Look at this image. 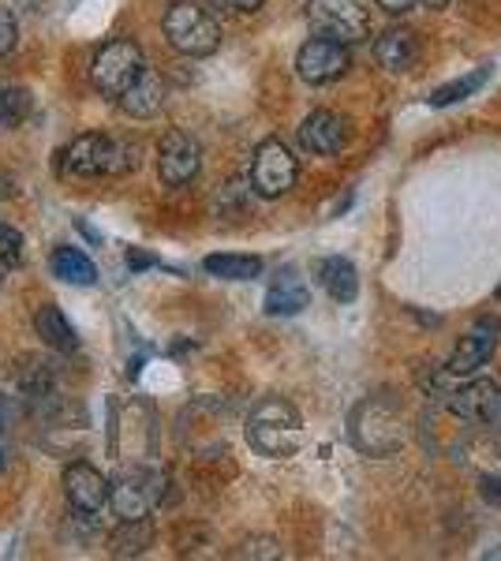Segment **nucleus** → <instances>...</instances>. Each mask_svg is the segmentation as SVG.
<instances>
[{
    "mask_svg": "<svg viewBox=\"0 0 501 561\" xmlns=\"http://www.w3.org/2000/svg\"><path fill=\"white\" fill-rule=\"evenodd\" d=\"M0 280H4V277H0Z\"/></svg>",
    "mask_w": 501,
    "mask_h": 561,
    "instance_id": "obj_34",
    "label": "nucleus"
},
{
    "mask_svg": "<svg viewBox=\"0 0 501 561\" xmlns=\"http://www.w3.org/2000/svg\"><path fill=\"white\" fill-rule=\"evenodd\" d=\"M203 169V153L198 142L184 131H166L158 142V176L166 187H184Z\"/></svg>",
    "mask_w": 501,
    "mask_h": 561,
    "instance_id": "obj_9",
    "label": "nucleus"
},
{
    "mask_svg": "<svg viewBox=\"0 0 501 561\" xmlns=\"http://www.w3.org/2000/svg\"><path fill=\"white\" fill-rule=\"evenodd\" d=\"M494 348H498V322L479 319V322L471 325V330L460 337V345H457V352L449 356V364H445V370H449L453 378L476 375L479 367H487V359L494 356Z\"/></svg>",
    "mask_w": 501,
    "mask_h": 561,
    "instance_id": "obj_11",
    "label": "nucleus"
},
{
    "mask_svg": "<svg viewBox=\"0 0 501 561\" xmlns=\"http://www.w3.org/2000/svg\"><path fill=\"white\" fill-rule=\"evenodd\" d=\"M490 79V68H476L471 76H464V79H453V83H445V87H439L431 94V105L434 108H445V105H457V102H464V98H471L476 90L487 83Z\"/></svg>",
    "mask_w": 501,
    "mask_h": 561,
    "instance_id": "obj_24",
    "label": "nucleus"
},
{
    "mask_svg": "<svg viewBox=\"0 0 501 561\" xmlns=\"http://www.w3.org/2000/svg\"><path fill=\"white\" fill-rule=\"evenodd\" d=\"M116 102H121L124 113L135 116V121H150V116L161 113V105H166V79L143 65V71L132 79V87H127Z\"/></svg>",
    "mask_w": 501,
    "mask_h": 561,
    "instance_id": "obj_15",
    "label": "nucleus"
},
{
    "mask_svg": "<svg viewBox=\"0 0 501 561\" xmlns=\"http://www.w3.org/2000/svg\"><path fill=\"white\" fill-rule=\"evenodd\" d=\"M349 65H352L349 49H344L341 42H333V38H311L296 57L299 79H304V83H315V87L341 79L344 71H349Z\"/></svg>",
    "mask_w": 501,
    "mask_h": 561,
    "instance_id": "obj_10",
    "label": "nucleus"
},
{
    "mask_svg": "<svg viewBox=\"0 0 501 561\" xmlns=\"http://www.w3.org/2000/svg\"><path fill=\"white\" fill-rule=\"evenodd\" d=\"M127 266H132V270H147V266H153V259L143 255V251H127Z\"/></svg>",
    "mask_w": 501,
    "mask_h": 561,
    "instance_id": "obj_31",
    "label": "nucleus"
},
{
    "mask_svg": "<svg viewBox=\"0 0 501 561\" xmlns=\"http://www.w3.org/2000/svg\"><path fill=\"white\" fill-rule=\"evenodd\" d=\"M34 98L31 90L12 83V79H0V128H20V124L31 116Z\"/></svg>",
    "mask_w": 501,
    "mask_h": 561,
    "instance_id": "obj_22",
    "label": "nucleus"
},
{
    "mask_svg": "<svg viewBox=\"0 0 501 561\" xmlns=\"http://www.w3.org/2000/svg\"><path fill=\"white\" fill-rule=\"evenodd\" d=\"M311 304V288L307 280L296 274V270H281L273 277L270 293H266V311L270 314H299L304 307Z\"/></svg>",
    "mask_w": 501,
    "mask_h": 561,
    "instance_id": "obj_16",
    "label": "nucleus"
},
{
    "mask_svg": "<svg viewBox=\"0 0 501 561\" xmlns=\"http://www.w3.org/2000/svg\"><path fill=\"white\" fill-rule=\"evenodd\" d=\"M482 497L490 505H501V479H482Z\"/></svg>",
    "mask_w": 501,
    "mask_h": 561,
    "instance_id": "obj_30",
    "label": "nucleus"
},
{
    "mask_svg": "<svg viewBox=\"0 0 501 561\" xmlns=\"http://www.w3.org/2000/svg\"><path fill=\"white\" fill-rule=\"evenodd\" d=\"M349 142V121L330 113V108H315L304 124H299V147L311 153H337Z\"/></svg>",
    "mask_w": 501,
    "mask_h": 561,
    "instance_id": "obj_13",
    "label": "nucleus"
},
{
    "mask_svg": "<svg viewBox=\"0 0 501 561\" xmlns=\"http://www.w3.org/2000/svg\"><path fill=\"white\" fill-rule=\"evenodd\" d=\"M449 397V409L460 415V420H471V423H490L501 415V386L494 382H471V386H460L453 389Z\"/></svg>",
    "mask_w": 501,
    "mask_h": 561,
    "instance_id": "obj_14",
    "label": "nucleus"
},
{
    "mask_svg": "<svg viewBox=\"0 0 501 561\" xmlns=\"http://www.w3.org/2000/svg\"><path fill=\"white\" fill-rule=\"evenodd\" d=\"M15 15L8 12V8H0V57H8V53L15 49Z\"/></svg>",
    "mask_w": 501,
    "mask_h": 561,
    "instance_id": "obj_27",
    "label": "nucleus"
},
{
    "mask_svg": "<svg viewBox=\"0 0 501 561\" xmlns=\"http://www.w3.org/2000/svg\"><path fill=\"white\" fill-rule=\"evenodd\" d=\"M296 158L288 153V147L281 139H266L259 142L254 150V161H251V187L259 192L262 198H281L293 192L296 184Z\"/></svg>",
    "mask_w": 501,
    "mask_h": 561,
    "instance_id": "obj_8",
    "label": "nucleus"
},
{
    "mask_svg": "<svg viewBox=\"0 0 501 561\" xmlns=\"http://www.w3.org/2000/svg\"><path fill=\"white\" fill-rule=\"evenodd\" d=\"M64 494H68L71 510L90 513V517H94V513L109 502V483L94 465L76 460V465L64 468Z\"/></svg>",
    "mask_w": 501,
    "mask_h": 561,
    "instance_id": "obj_12",
    "label": "nucleus"
},
{
    "mask_svg": "<svg viewBox=\"0 0 501 561\" xmlns=\"http://www.w3.org/2000/svg\"><path fill=\"white\" fill-rule=\"evenodd\" d=\"M378 53V65L389 68V71H412L415 60H419V38L415 31H405V26H394L386 31L375 45Z\"/></svg>",
    "mask_w": 501,
    "mask_h": 561,
    "instance_id": "obj_18",
    "label": "nucleus"
},
{
    "mask_svg": "<svg viewBox=\"0 0 501 561\" xmlns=\"http://www.w3.org/2000/svg\"><path fill=\"white\" fill-rule=\"evenodd\" d=\"M408 431H405V415H400L397 404L382 401V397H371L360 409L352 412V442L371 457H389L405 446Z\"/></svg>",
    "mask_w": 501,
    "mask_h": 561,
    "instance_id": "obj_3",
    "label": "nucleus"
},
{
    "mask_svg": "<svg viewBox=\"0 0 501 561\" xmlns=\"http://www.w3.org/2000/svg\"><path fill=\"white\" fill-rule=\"evenodd\" d=\"M139 165V147L109 135H79L71 147L57 153V173L64 176H124Z\"/></svg>",
    "mask_w": 501,
    "mask_h": 561,
    "instance_id": "obj_1",
    "label": "nucleus"
},
{
    "mask_svg": "<svg viewBox=\"0 0 501 561\" xmlns=\"http://www.w3.org/2000/svg\"><path fill=\"white\" fill-rule=\"evenodd\" d=\"M217 8H229V12H243V15H251V12H259L262 8V0H214Z\"/></svg>",
    "mask_w": 501,
    "mask_h": 561,
    "instance_id": "obj_28",
    "label": "nucleus"
},
{
    "mask_svg": "<svg viewBox=\"0 0 501 561\" xmlns=\"http://www.w3.org/2000/svg\"><path fill=\"white\" fill-rule=\"evenodd\" d=\"M143 49L139 42L132 38H113L105 42L102 49H98L94 65H90V83H94L98 94L105 98H121L127 87H132V79L143 71Z\"/></svg>",
    "mask_w": 501,
    "mask_h": 561,
    "instance_id": "obj_5",
    "label": "nucleus"
},
{
    "mask_svg": "<svg viewBox=\"0 0 501 561\" xmlns=\"http://www.w3.org/2000/svg\"><path fill=\"white\" fill-rule=\"evenodd\" d=\"M236 558H281V547L273 539H251L236 550Z\"/></svg>",
    "mask_w": 501,
    "mask_h": 561,
    "instance_id": "obj_26",
    "label": "nucleus"
},
{
    "mask_svg": "<svg viewBox=\"0 0 501 561\" xmlns=\"http://www.w3.org/2000/svg\"><path fill=\"white\" fill-rule=\"evenodd\" d=\"M0 460H4V454H0Z\"/></svg>",
    "mask_w": 501,
    "mask_h": 561,
    "instance_id": "obj_33",
    "label": "nucleus"
},
{
    "mask_svg": "<svg viewBox=\"0 0 501 561\" xmlns=\"http://www.w3.org/2000/svg\"><path fill=\"white\" fill-rule=\"evenodd\" d=\"M203 266L221 280H254L262 274V259L254 255H209Z\"/></svg>",
    "mask_w": 501,
    "mask_h": 561,
    "instance_id": "obj_23",
    "label": "nucleus"
},
{
    "mask_svg": "<svg viewBox=\"0 0 501 561\" xmlns=\"http://www.w3.org/2000/svg\"><path fill=\"white\" fill-rule=\"evenodd\" d=\"M49 266H53V274L60 280H68V285H94L98 280V266L79 248H57L49 255Z\"/></svg>",
    "mask_w": 501,
    "mask_h": 561,
    "instance_id": "obj_21",
    "label": "nucleus"
},
{
    "mask_svg": "<svg viewBox=\"0 0 501 561\" xmlns=\"http://www.w3.org/2000/svg\"><path fill=\"white\" fill-rule=\"evenodd\" d=\"M378 8H386L389 15H405L415 8V0H378Z\"/></svg>",
    "mask_w": 501,
    "mask_h": 561,
    "instance_id": "obj_29",
    "label": "nucleus"
},
{
    "mask_svg": "<svg viewBox=\"0 0 501 561\" xmlns=\"http://www.w3.org/2000/svg\"><path fill=\"white\" fill-rule=\"evenodd\" d=\"M307 23L322 38H333L341 45L371 38V20L355 0H307Z\"/></svg>",
    "mask_w": 501,
    "mask_h": 561,
    "instance_id": "obj_7",
    "label": "nucleus"
},
{
    "mask_svg": "<svg viewBox=\"0 0 501 561\" xmlns=\"http://www.w3.org/2000/svg\"><path fill=\"white\" fill-rule=\"evenodd\" d=\"M161 494H166V476L153 472V468H127L109 486V502H113V513L121 520L150 517L161 505Z\"/></svg>",
    "mask_w": 501,
    "mask_h": 561,
    "instance_id": "obj_6",
    "label": "nucleus"
},
{
    "mask_svg": "<svg viewBox=\"0 0 501 561\" xmlns=\"http://www.w3.org/2000/svg\"><path fill=\"white\" fill-rule=\"evenodd\" d=\"M423 4H426V8H445L449 0H423Z\"/></svg>",
    "mask_w": 501,
    "mask_h": 561,
    "instance_id": "obj_32",
    "label": "nucleus"
},
{
    "mask_svg": "<svg viewBox=\"0 0 501 561\" xmlns=\"http://www.w3.org/2000/svg\"><path fill=\"white\" fill-rule=\"evenodd\" d=\"M315 277H318V285H322L337 304H352L355 293H360V274H355L352 262L341 259V255L318 259L315 262Z\"/></svg>",
    "mask_w": 501,
    "mask_h": 561,
    "instance_id": "obj_17",
    "label": "nucleus"
},
{
    "mask_svg": "<svg viewBox=\"0 0 501 561\" xmlns=\"http://www.w3.org/2000/svg\"><path fill=\"white\" fill-rule=\"evenodd\" d=\"M153 542V524L150 517H139V520H121V528L109 536V550L116 558H139Z\"/></svg>",
    "mask_w": 501,
    "mask_h": 561,
    "instance_id": "obj_20",
    "label": "nucleus"
},
{
    "mask_svg": "<svg viewBox=\"0 0 501 561\" xmlns=\"http://www.w3.org/2000/svg\"><path fill=\"white\" fill-rule=\"evenodd\" d=\"M161 31H166L169 45L184 57H209L221 45V26H217L214 15L206 8L191 4V0H177L169 4L166 20H161Z\"/></svg>",
    "mask_w": 501,
    "mask_h": 561,
    "instance_id": "obj_4",
    "label": "nucleus"
},
{
    "mask_svg": "<svg viewBox=\"0 0 501 561\" xmlns=\"http://www.w3.org/2000/svg\"><path fill=\"white\" fill-rule=\"evenodd\" d=\"M34 330H38V337L45 341L49 348L57 352H76L79 348V337L76 330H71V322L60 314V307L45 304L38 314H34Z\"/></svg>",
    "mask_w": 501,
    "mask_h": 561,
    "instance_id": "obj_19",
    "label": "nucleus"
},
{
    "mask_svg": "<svg viewBox=\"0 0 501 561\" xmlns=\"http://www.w3.org/2000/svg\"><path fill=\"white\" fill-rule=\"evenodd\" d=\"M23 266V237L12 225H0V270Z\"/></svg>",
    "mask_w": 501,
    "mask_h": 561,
    "instance_id": "obj_25",
    "label": "nucleus"
},
{
    "mask_svg": "<svg viewBox=\"0 0 501 561\" xmlns=\"http://www.w3.org/2000/svg\"><path fill=\"white\" fill-rule=\"evenodd\" d=\"M248 442L262 457H293L304 446V420L285 397H266L248 415Z\"/></svg>",
    "mask_w": 501,
    "mask_h": 561,
    "instance_id": "obj_2",
    "label": "nucleus"
}]
</instances>
